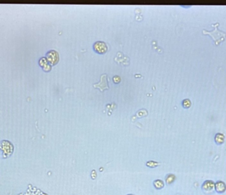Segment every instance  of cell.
I'll return each instance as SVG.
<instances>
[{
  "instance_id": "6da1fadb",
  "label": "cell",
  "mask_w": 226,
  "mask_h": 195,
  "mask_svg": "<svg viewBox=\"0 0 226 195\" xmlns=\"http://www.w3.org/2000/svg\"><path fill=\"white\" fill-rule=\"evenodd\" d=\"M219 25L220 24L218 23L212 24V26L213 27L214 29L212 31H207L205 29L203 30V34L209 35L213 39L214 43L217 46L222 42L224 41L226 39V33L218 29Z\"/></svg>"
},
{
  "instance_id": "7a4b0ae2",
  "label": "cell",
  "mask_w": 226,
  "mask_h": 195,
  "mask_svg": "<svg viewBox=\"0 0 226 195\" xmlns=\"http://www.w3.org/2000/svg\"><path fill=\"white\" fill-rule=\"evenodd\" d=\"M14 147L12 143L8 140L0 142V157L6 159L10 157L13 153Z\"/></svg>"
},
{
  "instance_id": "3957f363",
  "label": "cell",
  "mask_w": 226,
  "mask_h": 195,
  "mask_svg": "<svg viewBox=\"0 0 226 195\" xmlns=\"http://www.w3.org/2000/svg\"><path fill=\"white\" fill-rule=\"evenodd\" d=\"M93 87L95 88L99 89V90L103 92L105 90L109 89V79H108V76L107 74H102L101 76V80L99 83L95 84L93 85Z\"/></svg>"
},
{
  "instance_id": "277c9868",
  "label": "cell",
  "mask_w": 226,
  "mask_h": 195,
  "mask_svg": "<svg viewBox=\"0 0 226 195\" xmlns=\"http://www.w3.org/2000/svg\"><path fill=\"white\" fill-rule=\"evenodd\" d=\"M46 58L50 65H55L59 61V55L56 51L51 50L46 53Z\"/></svg>"
},
{
  "instance_id": "5b68a950",
  "label": "cell",
  "mask_w": 226,
  "mask_h": 195,
  "mask_svg": "<svg viewBox=\"0 0 226 195\" xmlns=\"http://www.w3.org/2000/svg\"><path fill=\"white\" fill-rule=\"evenodd\" d=\"M93 49L99 54H104L108 50L107 45L103 41H97L93 44Z\"/></svg>"
},
{
  "instance_id": "8992f818",
  "label": "cell",
  "mask_w": 226,
  "mask_h": 195,
  "mask_svg": "<svg viewBox=\"0 0 226 195\" xmlns=\"http://www.w3.org/2000/svg\"><path fill=\"white\" fill-rule=\"evenodd\" d=\"M39 65L44 71L48 72L51 70V65L49 64L46 57H42L39 60Z\"/></svg>"
},
{
  "instance_id": "52a82bcc",
  "label": "cell",
  "mask_w": 226,
  "mask_h": 195,
  "mask_svg": "<svg viewBox=\"0 0 226 195\" xmlns=\"http://www.w3.org/2000/svg\"><path fill=\"white\" fill-rule=\"evenodd\" d=\"M191 105V102L188 99H186L183 101V106L185 108H188Z\"/></svg>"
},
{
  "instance_id": "ba28073f",
  "label": "cell",
  "mask_w": 226,
  "mask_h": 195,
  "mask_svg": "<svg viewBox=\"0 0 226 195\" xmlns=\"http://www.w3.org/2000/svg\"><path fill=\"white\" fill-rule=\"evenodd\" d=\"M121 77L119 76H114L113 77V81H114V83L115 84H119L120 82H121Z\"/></svg>"
},
{
  "instance_id": "9c48e42d",
  "label": "cell",
  "mask_w": 226,
  "mask_h": 195,
  "mask_svg": "<svg viewBox=\"0 0 226 195\" xmlns=\"http://www.w3.org/2000/svg\"><path fill=\"white\" fill-rule=\"evenodd\" d=\"M217 187H220V188H217V189H218V191H224V189H222V187H225V185H224V184H223V183H222H222H221V182L218 183V184H217Z\"/></svg>"
}]
</instances>
